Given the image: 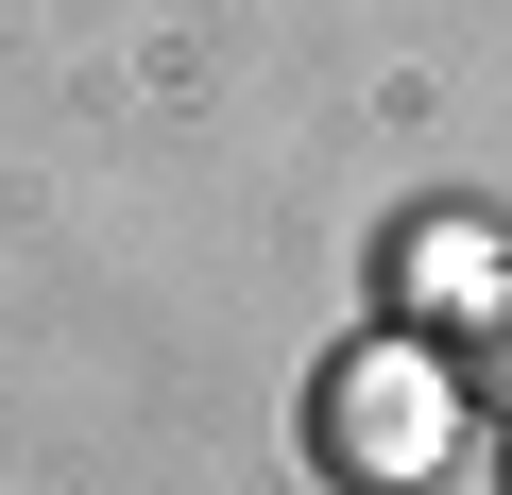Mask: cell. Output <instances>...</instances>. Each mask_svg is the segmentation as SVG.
Here are the masks:
<instances>
[{"instance_id":"obj_1","label":"cell","mask_w":512,"mask_h":495,"mask_svg":"<svg viewBox=\"0 0 512 495\" xmlns=\"http://www.w3.org/2000/svg\"><path fill=\"white\" fill-rule=\"evenodd\" d=\"M308 444H325V478H342V495H427V478H444V444H461L444 359H427V342H342V359H325Z\"/></svg>"},{"instance_id":"obj_2","label":"cell","mask_w":512,"mask_h":495,"mask_svg":"<svg viewBox=\"0 0 512 495\" xmlns=\"http://www.w3.org/2000/svg\"><path fill=\"white\" fill-rule=\"evenodd\" d=\"M478 359H495V376H512V274H495V291H478Z\"/></svg>"}]
</instances>
